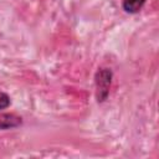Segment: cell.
<instances>
[{"label":"cell","mask_w":159,"mask_h":159,"mask_svg":"<svg viewBox=\"0 0 159 159\" xmlns=\"http://www.w3.org/2000/svg\"><path fill=\"white\" fill-rule=\"evenodd\" d=\"M113 80V72L108 67H99L94 73V93L98 103H103L108 96Z\"/></svg>","instance_id":"obj_1"},{"label":"cell","mask_w":159,"mask_h":159,"mask_svg":"<svg viewBox=\"0 0 159 159\" xmlns=\"http://www.w3.org/2000/svg\"><path fill=\"white\" fill-rule=\"evenodd\" d=\"M10 103H11L10 96H9L6 92H4V91L0 89V111L6 109V108L10 106Z\"/></svg>","instance_id":"obj_4"},{"label":"cell","mask_w":159,"mask_h":159,"mask_svg":"<svg viewBox=\"0 0 159 159\" xmlns=\"http://www.w3.org/2000/svg\"><path fill=\"white\" fill-rule=\"evenodd\" d=\"M145 2L147 0H122V9L127 14H138Z\"/></svg>","instance_id":"obj_3"},{"label":"cell","mask_w":159,"mask_h":159,"mask_svg":"<svg viewBox=\"0 0 159 159\" xmlns=\"http://www.w3.org/2000/svg\"><path fill=\"white\" fill-rule=\"evenodd\" d=\"M22 124V118L14 113H0V130L17 128Z\"/></svg>","instance_id":"obj_2"}]
</instances>
